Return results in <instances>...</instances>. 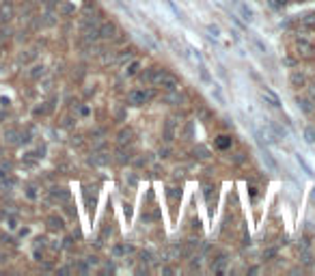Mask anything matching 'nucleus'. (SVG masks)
Instances as JSON below:
<instances>
[{
  "label": "nucleus",
  "mask_w": 315,
  "mask_h": 276,
  "mask_svg": "<svg viewBox=\"0 0 315 276\" xmlns=\"http://www.w3.org/2000/svg\"><path fill=\"white\" fill-rule=\"evenodd\" d=\"M302 26H315V13H309L302 17Z\"/></svg>",
  "instance_id": "bb28decb"
},
{
  "label": "nucleus",
  "mask_w": 315,
  "mask_h": 276,
  "mask_svg": "<svg viewBox=\"0 0 315 276\" xmlns=\"http://www.w3.org/2000/svg\"><path fill=\"white\" fill-rule=\"evenodd\" d=\"M48 227L52 229V231H63V218H59V216H50L48 218Z\"/></svg>",
  "instance_id": "4468645a"
},
{
  "label": "nucleus",
  "mask_w": 315,
  "mask_h": 276,
  "mask_svg": "<svg viewBox=\"0 0 315 276\" xmlns=\"http://www.w3.org/2000/svg\"><path fill=\"white\" fill-rule=\"evenodd\" d=\"M309 95H311V99H315V85H311V89H309Z\"/></svg>",
  "instance_id": "a19ab883"
},
{
  "label": "nucleus",
  "mask_w": 315,
  "mask_h": 276,
  "mask_svg": "<svg viewBox=\"0 0 315 276\" xmlns=\"http://www.w3.org/2000/svg\"><path fill=\"white\" fill-rule=\"evenodd\" d=\"M151 85H154V87H162L164 91H179L182 82H179V78L173 76V73H168L164 69H158L154 73V78H151Z\"/></svg>",
  "instance_id": "f257e3e1"
},
{
  "label": "nucleus",
  "mask_w": 315,
  "mask_h": 276,
  "mask_svg": "<svg viewBox=\"0 0 315 276\" xmlns=\"http://www.w3.org/2000/svg\"><path fill=\"white\" fill-rule=\"evenodd\" d=\"M244 162V153H236L233 155V164H242Z\"/></svg>",
  "instance_id": "e433bc0d"
},
{
  "label": "nucleus",
  "mask_w": 315,
  "mask_h": 276,
  "mask_svg": "<svg viewBox=\"0 0 315 276\" xmlns=\"http://www.w3.org/2000/svg\"><path fill=\"white\" fill-rule=\"evenodd\" d=\"M250 43H253V45H255V50H257L259 54H266V52H268V48H266V45H264L262 41H259V39H257V37H250Z\"/></svg>",
  "instance_id": "5701e85b"
},
{
  "label": "nucleus",
  "mask_w": 315,
  "mask_h": 276,
  "mask_svg": "<svg viewBox=\"0 0 315 276\" xmlns=\"http://www.w3.org/2000/svg\"><path fill=\"white\" fill-rule=\"evenodd\" d=\"M158 69H160V67H149L147 71H142V73H140V80H142V82H151V78H154V73H156Z\"/></svg>",
  "instance_id": "4be33fe9"
},
{
  "label": "nucleus",
  "mask_w": 315,
  "mask_h": 276,
  "mask_svg": "<svg viewBox=\"0 0 315 276\" xmlns=\"http://www.w3.org/2000/svg\"><path fill=\"white\" fill-rule=\"evenodd\" d=\"M304 141H307L309 145H313V143H315V130L307 127V130H304Z\"/></svg>",
  "instance_id": "393cba45"
},
{
  "label": "nucleus",
  "mask_w": 315,
  "mask_h": 276,
  "mask_svg": "<svg viewBox=\"0 0 315 276\" xmlns=\"http://www.w3.org/2000/svg\"><path fill=\"white\" fill-rule=\"evenodd\" d=\"M296 3H304V0H296Z\"/></svg>",
  "instance_id": "c03bdc74"
},
{
  "label": "nucleus",
  "mask_w": 315,
  "mask_h": 276,
  "mask_svg": "<svg viewBox=\"0 0 315 276\" xmlns=\"http://www.w3.org/2000/svg\"><path fill=\"white\" fill-rule=\"evenodd\" d=\"M231 136H218V141H216V147L218 149H227V147H231Z\"/></svg>",
  "instance_id": "6ab92c4d"
},
{
  "label": "nucleus",
  "mask_w": 315,
  "mask_h": 276,
  "mask_svg": "<svg viewBox=\"0 0 315 276\" xmlns=\"http://www.w3.org/2000/svg\"><path fill=\"white\" fill-rule=\"evenodd\" d=\"M160 155L162 158H168V149H160Z\"/></svg>",
  "instance_id": "79ce46f5"
},
{
  "label": "nucleus",
  "mask_w": 315,
  "mask_h": 276,
  "mask_svg": "<svg viewBox=\"0 0 315 276\" xmlns=\"http://www.w3.org/2000/svg\"><path fill=\"white\" fill-rule=\"evenodd\" d=\"M238 9H240V15L244 17V22H253L255 20V13H253V9H250L248 5H238Z\"/></svg>",
  "instance_id": "9b49d317"
},
{
  "label": "nucleus",
  "mask_w": 315,
  "mask_h": 276,
  "mask_svg": "<svg viewBox=\"0 0 315 276\" xmlns=\"http://www.w3.org/2000/svg\"><path fill=\"white\" fill-rule=\"evenodd\" d=\"M138 67H140V61H136V59H134V61H130V65L125 67V76H128V78L136 76V73H138Z\"/></svg>",
  "instance_id": "f3484780"
},
{
  "label": "nucleus",
  "mask_w": 315,
  "mask_h": 276,
  "mask_svg": "<svg viewBox=\"0 0 315 276\" xmlns=\"http://www.w3.org/2000/svg\"><path fill=\"white\" fill-rule=\"evenodd\" d=\"M173 138H175V132H173V121H170V119H168V121H166V127H164V141H173Z\"/></svg>",
  "instance_id": "aec40b11"
},
{
  "label": "nucleus",
  "mask_w": 315,
  "mask_h": 276,
  "mask_svg": "<svg viewBox=\"0 0 315 276\" xmlns=\"http://www.w3.org/2000/svg\"><path fill=\"white\" fill-rule=\"evenodd\" d=\"M9 169H11V164H9V162H3V164H0V177H5Z\"/></svg>",
  "instance_id": "473e14b6"
},
{
  "label": "nucleus",
  "mask_w": 315,
  "mask_h": 276,
  "mask_svg": "<svg viewBox=\"0 0 315 276\" xmlns=\"http://www.w3.org/2000/svg\"><path fill=\"white\" fill-rule=\"evenodd\" d=\"M130 61H134V50H132V48L123 50V54H119V57L114 59V63H117V65H128Z\"/></svg>",
  "instance_id": "9d476101"
},
{
  "label": "nucleus",
  "mask_w": 315,
  "mask_h": 276,
  "mask_svg": "<svg viewBox=\"0 0 315 276\" xmlns=\"http://www.w3.org/2000/svg\"><path fill=\"white\" fill-rule=\"evenodd\" d=\"M26 197H28V199H37V188L28 186V188H26Z\"/></svg>",
  "instance_id": "7c9ffc66"
},
{
  "label": "nucleus",
  "mask_w": 315,
  "mask_h": 276,
  "mask_svg": "<svg viewBox=\"0 0 315 276\" xmlns=\"http://www.w3.org/2000/svg\"><path fill=\"white\" fill-rule=\"evenodd\" d=\"M119 158H117V162H121V164H125V162H130L132 160V153L130 151H125V149H119Z\"/></svg>",
  "instance_id": "b1692460"
},
{
  "label": "nucleus",
  "mask_w": 315,
  "mask_h": 276,
  "mask_svg": "<svg viewBox=\"0 0 315 276\" xmlns=\"http://www.w3.org/2000/svg\"><path fill=\"white\" fill-rule=\"evenodd\" d=\"M262 97L266 99V102H268L270 106H274V108L281 106V97H278L272 89H266V87H264V89H262Z\"/></svg>",
  "instance_id": "39448f33"
},
{
  "label": "nucleus",
  "mask_w": 315,
  "mask_h": 276,
  "mask_svg": "<svg viewBox=\"0 0 315 276\" xmlns=\"http://www.w3.org/2000/svg\"><path fill=\"white\" fill-rule=\"evenodd\" d=\"M259 145H262V143H259ZM262 147H264V145H262ZM264 162L268 164V169L272 171V173H278V167H276V162H274V158H272V155H270V151L266 149V147H264Z\"/></svg>",
  "instance_id": "f8f14e48"
},
{
  "label": "nucleus",
  "mask_w": 315,
  "mask_h": 276,
  "mask_svg": "<svg viewBox=\"0 0 315 276\" xmlns=\"http://www.w3.org/2000/svg\"><path fill=\"white\" fill-rule=\"evenodd\" d=\"M300 263H304V265H311V263H313V257H311V253H302V255H300Z\"/></svg>",
  "instance_id": "c85d7f7f"
},
{
  "label": "nucleus",
  "mask_w": 315,
  "mask_h": 276,
  "mask_svg": "<svg viewBox=\"0 0 315 276\" xmlns=\"http://www.w3.org/2000/svg\"><path fill=\"white\" fill-rule=\"evenodd\" d=\"M248 190H250V197H253V199H255V197H257V188H255V186H250Z\"/></svg>",
  "instance_id": "ea45409f"
},
{
  "label": "nucleus",
  "mask_w": 315,
  "mask_h": 276,
  "mask_svg": "<svg viewBox=\"0 0 315 276\" xmlns=\"http://www.w3.org/2000/svg\"><path fill=\"white\" fill-rule=\"evenodd\" d=\"M0 106L7 108V106H9V99H7V97H0Z\"/></svg>",
  "instance_id": "58836bf2"
},
{
  "label": "nucleus",
  "mask_w": 315,
  "mask_h": 276,
  "mask_svg": "<svg viewBox=\"0 0 315 276\" xmlns=\"http://www.w3.org/2000/svg\"><path fill=\"white\" fill-rule=\"evenodd\" d=\"M313 29H315V26H313Z\"/></svg>",
  "instance_id": "a18cd8bd"
},
{
  "label": "nucleus",
  "mask_w": 315,
  "mask_h": 276,
  "mask_svg": "<svg viewBox=\"0 0 315 276\" xmlns=\"http://www.w3.org/2000/svg\"><path fill=\"white\" fill-rule=\"evenodd\" d=\"M140 261H142V263H149V261H151V253H149V251H142V253H140Z\"/></svg>",
  "instance_id": "72a5a7b5"
},
{
  "label": "nucleus",
  "mask_w": 315,
  "mask_h": 276,
  "mask_svg": "<svg viewBox=\"0 0 315 276\" xmlns=\"http://www.w3.org/2000/svg\"><path fill=\"white\" fill-rule=\"evenodd\" d=\"M296 104H298V108L302 110V113H307V115L313 113V104H311V99H304V97L300 99V97H298V99H296Z\"/></svg>",
  "instance_id": "2eb2a0df"
},
{
  "label": "nucleus",
  "mask_w": 315,
  "mask_h": 276,
  "mask_svg": "<svg viewBox=\"0 0 315 276\" xmlns=\"http://www.w3.org/2000/svg\"><path fill=\"white\" fill-rule=\"evenodd\" d=\"M5 143H9V145H20L22 143V134L17 132V130H13V127H9V130L5 132Z\"/></svg>",
  "instance_id": "0eeeda50"
},
{
  "label": "nucleus",
  "mask_w": 315,
  "mask_h": 276,
  "mask_svg": "<svg viewBox=\"0 0 315 276\" xmlns=\"http://www.w3.org/2000/svg\"><path fill=\"white\" fill-rule=\"evenodd\" d=\"M50 195H52V197H56V199H63V201H67V197H69L65 188H52V190H50Z\"/></svg>",
  "instance_id": "412c9836"
},
{
  "label": "nucleus",
  "mask_w": 315,
  "mask_h": 276,
  "mask_svg": "<svg viewBox=\"0 0 315 276\" xmlns=\"http://www.w3.org/2000/svg\"><path fill=\"white\" fill-rule=\"evenodd\" d=\"M26 52H28V54H20V63H28L31 59L37 57V52H35V50H26Z\"/></svg>",
  "instance_id": "a878e982"
},
{
  "label": "nucleus",
  "mask_w": 315,
  "mask_h": 276,
  "mask_svg": "<svg viewBox=\"0 0 315 276\" xmlns=\"http://www.w3.org/2000/svg\"><path fill=\"white\" fill-rule=\"evenodd\" d=\"M194 155L196 158H208V149H205V147H199V149H194Z\"/></svg>",
  "instance_id": "c756f323"
},
{
  "label": "nucleus",
  "mask_w": 315,
  "mask_h": 276,
  "mask_svg": "<svg viewBox=\"0 0 315 276\" xmlns=\"http://www.w3.org/2000/svg\"><path fill=\"white\" fill-rule=\"evenodd\" d=\"M61 11H63V13H65V15H69V13H74V11H76V9H74V7H71V5H63V9H61Z\"/></svg>",
  "instance_id": "c9c22d12"
},
{
  "label": "nucleus",
  "mask_w": 315,
  "mask_h": 276,
  "mask_svg": "<svg viewBox=\"0 0 315 276\" xmlns=\"http://www.w3.org/2000/svg\"><path fill=\"white\" fill-rule=\"evenodd\" d=\"M108 160H110V158H108L106 153H93L91 158H89V162L95 164V167H102V164H108Z\"/></svg>",
  "instance_id": "ddd939ff"
},
{
  "label": "nucleus",
  "mask_w": 315,
  "mask_h": 276,
  "mask_svg": "<svg viewBox=\"0 0 315 276\" xmlns=\"http://www.w3.org/2000/svg\"><path fill=\"white\" fill-rule=\"evenodd\" d=\"M208 33H212V37H218L220 29H218V26H214V24H208Z\"/></svg>",
  "instance_id": "2f4dec72"
},
{
  "label": "nucleus",
  "mask_w": 315,
  "mask_h": 276,
  "mask_svg": "<svg viewBox=\"0 0 315 276\" xmlns=\"http://www.w3.org/2000/svg\"><path fill=\"white\" fill-rule=\"evenodd\" d=\"M15 15V9L11 3H3L0 5V24H9Z\"/></svg>",
  "instance_id": "20e7f679"
},
{
  "label": "nucleus",
  "mask_w": 315,
  "mask_h": 276,
  "mask_svg": "<svg viewBox=\"0 0 315 276\" xmlns=\"http://www.w3.org/2000/svg\"><path fill=\"white\" fill-rule=\"evenodd\" d=\"M156 97V91L154 89H147V91H130L128 93V104L130 106H142L147 104L149 99Z\"/></svg>",
  "instance_id": "f03ea898"
},
{
  "label": "nucleus",
  "mask_w": 315,
  "mask_h": 276,
  "mask_svg": "<svg viewBox=\"0 0 315 276\" xmlns=\"http://www.w3.org/2000/svg\"><path fill=\"white\" fill-rule=\"evenodd\" d=\"M287 3H290V0H268V5L274 7V9H283Z\"/></svg>",
  "instance_id": "cd10ccee"
},
{
  "label": "nucleus",
  "mask_w": 315,
  "mask_h": 276,
  "mask_svg": "<svg viewBox=\"0 0 315 276\" xmlns=\"http://www.w3.org/2000/svg\"><path fill=\"white\" fill-rule=\"evenodd\" d=\"M114 33H117V26L112 22H104L100 26V39H112Z\"/></svg>",
  "instance_id": "423d86ee"
},
{
  "label": "nucleus",
  "mask_w": 315,
  "mask_h": 276,
  "mask_svg": "<svg viewBox=\"0 0 315 276\" xmlns=\"http://www.w3.org/2000/svg\"><path fill=\"white\" fill-rule=\"evenodd\" d=\"M294 50L300 59H313L315 57V45L309 39H304V37H298V39H296Z\"/></svg>",
  "instance_id": "7ed1b4c3"
},
{
  "label": "nucleus",
  "mask_w": 315,
  "mask_h": 276,
  "mask_svg": "<svg viewBox=\"0 0 315 276\" xmlns=\"http://www.w3.org/2000/svg\"><path fill=\"white\" fill-rule=\"evenodd\" d=\"M272 257H276V248H268L264 253V259H272Z\"/></svg>",
  "instance_id": "f704fd0d"
},
{
  "label": "nucleus",
  "mask_w": 315,
  "mask_h": 276,
  "mask_svg": "<svg viewBox=\"0 0 315 276\" xmlns=\"http://www.w3.org/2000/svg\"><path fill=\"white\" fill-rule=\"evenodd\" d=\"M52 3H61V0H52Z\"/></svg>",
  "instance_id": "37998d69"
},
{
  "label": "nucleus",
  "mask_w": 315,
  "mask_h": 276,
  "mask_svg": "<svg viewBox=\"0 0 315 276\" xmlns=\"http://www.w3.org/2000/svg\"><path fill=\"white\" fill-rule=\"evenodd\" d=\"M164 102L173 104V106H182L184 104V95H179V91H168L164 95Z\"/></svg>",
  "instance_id": "6e6552de"
},
{
  "label": "nucleus",
  "mask_w": 315,
  "mask_h": 276,
  "mask_svg": "<svg viewBox=\"0 0 315 276\" xmlns=\"http://www.w3.org/2000/svg\"><path fill=\"white\" fill-rule=\"evenodd\" d=\"M41 76H46V67H43V65H35V67L28 71V78H33V80H37V78H41Z\"/></svg>",
  "instance_id": "a211bd4d"
},
{
  "label": "nucleus",
  "mask_w": 315,
  "mask_h": 276,
  "mask_svg": "<svg viewBox=\"0 0 315 276\" xmlns=\"http://www.w3.org/2000/svg\"><path fill=\"white\" fill-rule=\"evenodd\" d=\"M132 136H134V132H132V130H121V132H119V138H117V143H119V145L123 147V145L132 143Z\"/></svg>",
  "instance_id": "dca6fc26"
},
{
  "label": "nucleus",
  "mask_w": 315,
  "mask_h": 276,
  "mask_svg": "<svg viewBox=\"0 0 315 276\" xmlns=\"http://www.w3.org/2000/svg\"><path fill=\"white\" fill-rule=\"evenodd\" d=\"M71 125H74V119H71V117L63 119V127H71Z\"/></svg>",
  "instance_id": "4c0bfd02"
},
{
  "label": "nucleus",
  "mask_w": 315,
  "mask_h": 276,
  "mask_svg": "<svg viewBox=\"0 0 315 276\" xmlns=\"http://www.w3.org/2000/svg\"><path fill=\"white\" fill-rule=\"evenodd\" d=\"M290 85L292 87H304V85H307V76H304L302 71H294L290 76Z\"/></svg>",
  "instance_id": "1a4fd4ad"
}]
</instances>
